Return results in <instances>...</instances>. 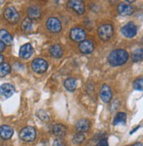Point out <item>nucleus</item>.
<instances>
[{"mask_svg":"<svg viewBox=\"0 0 143 146\" xmlns=\"http://www.w3.org/2000/svg\"><path fill=\"white\" fill-rule=\"evenodd\" d=\"M79 49L84 54H90L94 50V45L91 40H85L79 43Z\"/></svg>","mask_w":143,"mask_h":146,"instance_id":"12","label":"nucleus"},{"mask_svg":"<svg viewBox=\"0 0 143 146\" xmlns=\"http://www.w3.org/2000/svg\"><path fill=\"white\" fill-rule=\"evenodd\" d=\"M5 45L2 42L1 40H0V53H1V52H3L5 50Z\"/></svg>","mask_w":143,"mask_h":146,"instance_id":"31","label":"nucleus"},{"mask_svg":"<svg viewBox=\"0 0 143 146\" xmlns=\"http://www.w3.org/2000/svg\"><path fill=\"white\" fill-rule=\"evenodd\" d=\"M32 69L36 73H44L48 68V64L47 61L42 58H36L32 62Z\"/></svg>","mask_w":143,"mask_h":146,"instance_id":"5","label":"nucleus"},{"mask_svg":"<svg viewBox=\"0 0 143 146\" xmlns=\"http://www.w3.org/2000/svg\"><path fill=\"white\" fill-rule=\"evenodd\" d=\"M132 59L134 62H139L143 59V49H136L132 54Z\"/></svg>","mask_w":143,"mask_h":146,"instance_id":"25","label":"nucleus"},{"mask_svg":"<svg viewBox=\"0 0 143 146\" xmlns=\"http://www.w3.org/2000/svg\"><path fill=\"white\" fill-rule=\"evenodd\" d=\"M90 123L88 120L86 119H82L79 120L76 124V129L78 132L80 133H84L86 132L90 129Z\"/></svg>","mask_w":143,"mask_h":146,"instance_id":"17","label":"nucleus"},{"mask_svg":"<svg viewBox=\"0 0 143 146\" xmlns=\"http://www.w3.org/2000/svg\"><path fill=\"white\" fill-rule=\"evenodd\" d=\"M126 121H127V114L123 112H119L116 114L113 119V124L114 125L125 124Z\"/></svg>","mask_w":143,"mask_h":146,"instance_id":"21","label":"nucleus"},{"mask_svg":"<svg viewBox=\"0 0 143 146\" xmlns=\"http://www.w3.org/2000/svg\"><path fill=\"white\" fill-rule=\"evenodd\" d=\"M27 15L30 19H37L42 16V10L38 6H30L27 10Z\"/></svg>","mask_w":143,"mask_h":146,"instance_id":"18","label":"nucleus"},{"mask_svg":"<svg viewBox=\"0 0 143 146\" xmlns=\"http://www.w3.org/2000/svg\"><path fill=\"white\" fill-rule=\"evenodd\" d=\"M0 40L5 45H11L13 43V36L10 35L9 32H7L5 29L0 30Z\"/></svg>","mask_w":143,"mask_h":146,"instance_id":"20","label":"nucleus"},{"mask_svg":"<svg viewBox=\"0 0 143 146\" xmlns=\"http://www.w3.org/2000/svg\"><path fill=\"white\" fill-rule=\"evenodd\" d=\"M36 137V130L34 127L23 128L19 132V138L24 142H33Z\"/></svg>","mask_w":143,"mask_h":146,"instance_id":"2","label":"nucleus"},{"mask_svg":"<svg viewBox=\"0 0 143 146\" xmlns=\"http://www.w3.org/2000/svg\"><path fill=\"white\" fill-rule=\"evenodd\" d=\"M113 27L110 24H104L98 27V36L101 40H108L113 35Z\"/></svg>","mask_w":143,"mask_h":146,"instance_id":"3","label":"nucleus"},{"mask_svg":"<svg viewBox=\"0 0 143 146\" xmlns=\"http://www.w3.org/2000/svg\"><path fill=\"white\" fill-rule=\"evenodd\" d=\"M129 58L128 53L121 48L112 50L108 56V62L111 66H120L127 62Z\"/></svg>","mask_w":143,"mask_h":146,"instance_id":"1","label":"nucleus"},{"mask_svg":"<svg viewBox=\"0 0 143 146\" xmlns=\"http://www.w3.org/2000/svg\"><path fill=\"white\" fill-rule=\"evenodd\" d=\"M68 5L78 14H83L84 13V5L80 0H71L68 3Z\"/></svg>","mask_w":143,"mask_h":146,"instance_id":"13","label":"nucleus"},{"mask_svg":"<svg viewBox=\"0 0 143 146\" xmlns=\"http://www.w3.org/2000/svg\"><path fill=\"white\" fill-rule=\"evenodd\" d=\"M85 140V135L84 133L78 132L73 137V143H82Z\"/></svg>","mask_w":143,"mask_h":146,"instance_id":"26","label":"nucleus"},{"mask_svg":"<svg viewBox=\"0 0 143 146\" xmlns=\"http://www.w3.org/2000/svg\"><path fill=\"white\" fill-rule=\"evenodd\" d=\"M137 27L132 22L126 24L121 28V33L127 38H134L137 35Z\"/></svg>","mask_w":143,"mask_h":146,"instance_id":"6","label":"nucleus"},{"mask_svg":"<svg viewBox=\"0 0 143 146\" xmlns=\"http://www.w3.org/2000/svg\"><path fill=\"white\" fill-rule=\"evenodd\" d=\"M132 86L137 91H143V78H137L134 82Z\"/></svg>","mask_w":143,"mask_h":146,"instance_id":"27","label":"nucleus"},{"mask_svg":"<svg viewBox=\"0 0 143 146\" xmlns=\"http://www.w3.org/2000/svg\"><path fill=\"white\" fill-rule=\"evenodd\" d=\"M134 0H127V3H134Z\"/></svg>","mask_w":143,"mask_h":146,"instance_id":"35","label":"nucleus"},{"mask_svg":"<svg viewBox=\"0 0 143 146\" xmlns=\"http://www.w3.org/2000/svg\"><path fill=\"white\" fill-rule=\"evenodd\" d=\"M34 48L30 43H26L19 49V56L23 59H27L33 55Z\"/></svg>","mask_w":143,"mask_h":146,"instance_id":"15","label":"nucleus"},{"mask_svg":"<svg viewBox=\"0 0 143 146\" xmlns=\"http://www.w3.org/2000/svg\"><path fill=\"white\" fill-rule=\"evenodd\" d=\"M3 62H4V56H3V55L0 54V64H2Z\"/></svg>","mask_w":143,"mask_h":146,"instance_id":"32","label":"nucleus"},{"mask_svg":"<svg viewBox=\"0 0 143 146\" xmlns=\"http://www.w3.org/2000/svg\"><path fill=\"white\" fill-rule=\"evenodd\" d=\"M13 135V129L8 125H2L0 127V137L5 140L10 139Z\"/></svg>","mask_w":143,"mask_h":146,"instance_id":"16","label":"nucleus"},{"mask_svg":"<svg viewBox=\"0 0 143 146\" xmlns=\"http://www.w3.org/2000/svg\"><path fill=\"white\" fill-rule=\"evenodd\" d=\"M4 16L7 21L12 24H16L19 20V14L17 10L13 6H9L5 10Z\"/></svg>","mask_w":143,"mask_h":146,"instance_id":"4","label":"nucleus"},{"mask_svg":"<svg viewBox=\"0 0 143 146\" xmlns=\"http://www.w3.org/2000/svg\"><path fill=\"white\" fill-rule=\"evenodd\" d=\"M49 52L51 56L55 58H61L63 56V48L61 45L59 44H55L53 46H51L50 48H49Z\"/></svg>","mask_w":143,"mask_h":146,"instance_id":"19","label":"nucleus"},{"mask_svg":"<svg viewBox=\"0 0 143 146\" xmlns=\"http://www.w3.org/2000/svg\"><path fill=\"white\" fill-rule=\"evenodd\" d=\"M53 146H66V143L63 138H56L53 143Z\"/></svg>","mask_w":143,"mask_h":146,"instance_id":"29","label":"nucleus"},{"mask_svg":"<svg viewBox=\"0 0 143 146\" xmlns=\"http://www.w3.org/2000/svg\"><path fill=\"white\" fill-rule=\"evenodd\" d=\"M132 146H143V144L141 143H135L134 144H132Z\"/></svg>","mask_w":143,"mask_h":146,"instance_id":"33","label":"nucleus"},{"mask_svg":"<svg viewBox=\"0 0 143 146\" xmlns=\"http://www.w3.org/2000/svg\"><path fill=\"white\" fill-rule=\"evenodd\" d=\"M139 128H140V126H138V127H136V128H135V129H134V130H132V131L130 132V134H132V133H134V132H135V131H136V130H137V129H138Z\"/></svg>","mask_w":143,"mask_h":146,"instance_id":"34","label":"nucleus"},{"mask_svg":"<svg viewBox=\"0 0 143 146\" xmlns=\"http://www.w3.org/2000/svg\"><path fill=\"white\" fill-rule=\"evenodd\" d=\"M100 98L102 101L105 103H108L111 100L112 98V92L109 86L103 85L100 88Z\"/></svg>","mask_w":143,"mask_h":146,"instance_id":"10","label":"nucleus"},{"mask_svg":"<svg viewBox=\"0 0 143 146\" xmlns=\"http://www.w3.org/2000/svg\"><path fill=\"white\" fill-rule=\"evenodd\" d=\"M37 116L42 120V121H49V117H48V115H47V113L45 112V111H43V110H40V111H38V113H37Z\"/></svg>","mask_w":143,"mask_h":146,"instance_id":"28","label":"nucleus"},{"mask_svg":"<svg viewBox=\"0 0 143 146\" xmlns=\"http://www.w3.org/2000/svg\"><path fill=\"white\" fill-rule=\"evenodd\" d=\"M47 27L52 33H59L62 30V24L57 18H49L47 21Z\"/></svg>","mask_w":143,"mask_h":146,"instance_id":"9","label":"nucleus"},{"mask_svg":"<svg viewBox=\"0 0 143 146\" xmlns=\"http://www.w3.org/2000/svg\"><path fill=\"white\" fill-rule=\"evenodd\" d=\"M33 27V20L30 19L29 18H26L23 20V22L21 24V28L23 31H30L32 29Z\"/></svg>","mask_w":143,"mask_h":146,"instance_id":"24","label":"nucleus"},{"mask_svg":"<svg viewBox=\"0 0 143 146\" xmlns=\"http://www.w3.org/2000/svg\"><path fill=\"white\" fill-rule=\"evenodd\" d=\"M11 71V66L7 62H3L0 64V77H5Z\"/></svg>","mask_w":143,"mask_h":146,"instance_id":"23","label":"nucleus"},{"mask_svg":"<svg viewBox=\"0 0 143 146\" xmlns=\"http://www.w3.org/2000/svg\"><path fill=\"white\" fill-rule=\"evenodd\" d=\"M96 146H109L107 139L106 138H103L98 142V143L96 144Z\"/></svg>","mask_w":143,"mask_h":146,"instance_id":"30","label":"nucleus"},{"mask_svg":"<svg viewBox=\"0 0 143 146\" xmlns=\"http://www.w3.org/2000/svg\"><path fill=\"white\" fill-rule=\"evenodd\" d=\"M15 92V88L11 84H3L0 86V98L2 100H6L13 95Z\"/></svg>","mask_w":143,"mask_h":146,"instance_id":"7","label":"nucleus"},{"mask_svg":"<svg viewBox=\"0 0 143 146\" xmlns=\"http://www.w3.org/2000/svg\"><path fill=\"white\" fill-rule=\"evenodd\" d=\"M117 10H118V13L121 16H130L134 13V8L127 3H120L118 5Z\"/></svg>","mask_w":143,"mask_h":146,"instance_id":"11","label":"nucleus"},{"mask_svg":"<svg viewBox=\"0 0 143 146\" xmlns=\"http://www.w3.org/2000/svg\"><path fill=\"white\" fill-rule=\"evenodd\" d=\"M64 86L68 91L73 92L76 87V80L75 78H67L64 81Z\"/></svg>","mask_w":143,"mask_h":146,"instance_id":"22","label":"nucleus"},{"mask_svg":"<svg viewBox=\"0 0 143 146\" xmlns=\"http://www.w3.org/2000/svg\"><path fill=\"white\" fill-rule=\"evenodd\" d=\"M66 132H67V129L63 124L57 123V124H55L52 127V134L57 138L63 137L66 135Z\"/></svg>","mask_w":143,"mask_h":146,"instance_id":"14","label":"nucleus"},{"mask_svg":"<svg viewBox=\"0 0 143 146\" xmlns=\"http://www.w3.org/2000/svg\"><path fill=\"white\" fill-rule=\"evenodd\" d=\"M70 38L75 41L82 42V41L85 40L86 33L84 29H82L80 27H75L72 28L70 31Z\"/></svg>","mask_w":143,"mask_h":146,"instance_id":"8","label":"nucleus"}]
</instances>
